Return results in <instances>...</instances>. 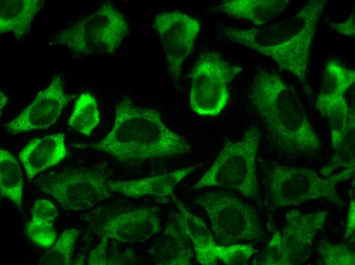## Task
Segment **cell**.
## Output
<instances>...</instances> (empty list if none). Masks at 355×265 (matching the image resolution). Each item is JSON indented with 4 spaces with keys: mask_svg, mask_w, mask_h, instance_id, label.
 Segmentation results:
<instances>
[{
    "mask_svg": "<svg viewBox=\"0 0 355 265\" xmlns=\"http://www.w3.org/2000/svg\"><path fill=\"white\" fill-rule=\"evenodd\" d=\"M318 252L325 264H354V253L345 246L324 243L318 247Z\"/></svg>",
    "mask_w": 355,
    "mask_h": 265,
    "instance_id": "obj_27",
    "label": "cell"
},
{
    "mask_svg": "<svg viewBox=\"0 0 355 265\" xmlns=\"http://www.w3.org/2000/svg\"><path fill=\"white\" fill-rule=\"evenodd\" d=\"M67 154L63 133L45 136L31 140L20 152L19 157L28 178L58 164Z\"/></svg>",
    "mask_w": 355,
    "mask_h": 265,
    "instance_id": "obj_14",
    "label": "cell"
},
{
    "mask_svg": "<svg viewBox=\"0 0 355 265\" xmlns=\"http://www.w3.org/2000/svg\"><path fill=\"white\" fill-rule=\"evenodd\" d=\"M327 213L317 211L304 215L295 210L287 214V223L281 236L292 259L311 244L318 230L323 227Z\"/></svg>",
    "mask_w": 355,
    "mask_h": 265,
    "instance_id": "obj_16",
    "label": "cell"
},
{
    "mask_svg": "<svg viewBox=\"0 0 355 265\" xmlns=\"http://www.w3.org/2000/svg\"><path fill=\"white\" fill-rule=\"evenodd\" d=\"M44 3L40 0H1L0 33H12L18 39L24 37Z\"/></svg>",
    "mask_w": 355,
    "mask_h": 265,
    "instance_id": "obj_19",
    "label": "cell"
},
{
    "mask_svg": "<svg viewBox=\"0 0 355 265\" xmlns=\"http://www.w3.org/2000/svg\"><path fill=\"white\" fill-rule=\"evenodd\" d=\"M292 259L284 245L281 234L277 232L273 234L267 247L255 262L257 264H289Z\"/></svg>",
    "mask_w": 355,
    "mask_h": 265,
    "instance_id": "obj_26",
    "label": "cell"
},
{
    "mask_svg": "<svg viewBox=\"0 0 355 265\" xmlns=\"http://www.w3.org/2000/svg\"><path fill=\"white\" fill-rule=\"evenodd\" d=\"M178 213L176 221L193 245L196 261L203 265L246 264L257 250L250 244L223 245L215 240L213 233L199 217L192 214L180 200H176Z\"/></svg>",
    "mask_w": 355,
    "mask_h": 265,
    "instance_id": "obj_9",
    "label": "cell"
},
{
    "mask_svg": "<svg viewBox=\"0 0 355 265\" xmlns=\"http://www.w3.org/2000/svg\"><path fill=\"white\" fill-rule=\"evenodd\" d=\"M80 231L72 228L63 232L55 246L42 256L39 264H71L75 241Z\"/></svg>",
    "mask_w": 355,
    "mask_h": 265,
    "instance_id": "obj_25",
    "label": "cell"
},
{
    "mask_svg": "<svg viewBox=\"0 0 355 265\" xmlns=\"http://www.w3.org/2000/svg\"><path fill=\"white\" fill-rule=\"evenodd\" d=\"M191 241L174 219L149 252L156 262L163 265L192 264L194 255Z\"/></svg>",
    "mask_w": 355,
    "mask_h": 265,
    "instance_id": "obj_17",
    "label": "cell"
},
{
    "mask_svg": "<svg viewBox=\"0 0 355 265\" xmlns=\"http://www.w3.org/2000/svg\"><path fill=\"white\" fill-rule=\"evenodd\" d=\"M355 81V71L334 61L326 63L319 94L344 95Z\"/></svg>",
    "mask_w": 355,
    "mask_h": 265,
    "instance_id": "obj_24",
    "label": "cell"
},
{
    "mask_svg": "<svg viewBox=\"0 0 355 265\" xmlns=\"http://www.w3.org/2000/svg\"><path fill=\"white\" fill-rule=\"evenodd\" d=\"M1 113L2 112V110L8 103V99L6 95L2 92L1 91Z\"/></svg>",
    "mask_w": 355,
    "mask_h": 265,
    "instance_id": "obj_33",
    "label": "cell"
},
{
    "mask_svg": "<svg viewBox=\"0 0 355 265\" xmlns=\"http://www.w3.org/2000/svg\"><path fill=\"white\" fill-rule=\"evenodd\" d=\"M129 31L123 15L106 3L56 34L54 43L81 55L113 54Z\"/></svg>",
    "mask_w": 355,
    "mask_h": 265,
    "instance_id": "obj_4",
    "label": "cell"
},
{
    "mask_svg": "<svg viewBox=\"0 0 355 265\" xmlns=\"http://www.w3.org/2000/svg\"><path fill=\"white\" fill-rule=\"evenodd\" d=\"M333 28L341 35L347 36H353L355 34L354 29V9L348 18L341 23H331Z\"/></svg>",
    "mask_w": 355,
    "mask_h": 265,
    "instance_id": "obj_31",
    "label": "cell"
},
{
    "mask_svg": "<svg viewBox=\"0 0 355 265\" xmlns=\"http://www.w3.org/2000/svg\"><path fill=\"white\" fill-rule=\"evenodd\" d=\"M316 107L328 121L331 131V144L337 150L341 144L348 121L349 108L344 95L319 94Z\"/></svg>",
    "mask_w": 355,
    "mask_h": 265,
    "instance_id": "obj_21",
    "label": "cell"
},
{
    "mask_svg": "<svg viewBox=\"0 0 355 265\" xmlns=\"http://www.w3.org/2000/svg\"><path fill=\"white\" fill-rule=\"evenodd\" d=\"M39 191L53 197L65 210L83 211L112 196L108 180L94 170L66 168L34 181Z\"/></svg>",
    "mask_w": 355,
    "mask_h": 265,
    "instance_id": "obj_8",
    "label": "cell"
},
{
    "mask_svg": "<svg viewBox=\"0 0 355 265\" xmlns=\"http://www.w3.org/2000/svg\"><path fill=\"white\" fill-rule=\"evenodd\" d=\"M261 137L257 127H251L238 141H225L211 167L192 189L217 187L235 190L253 200L259 198L256 158Z\"/></svg>",
    "mask_w": 355,
    "mask_h": 265,
    "instance_id": "obj_3",
    "label": "cell"
},
{
    "mask_svg": "<svg viewBox=\"0 0 355 265\" xmlns=\"http://www.w3.org/2000/svg\"><path fill=\"white\" fill-rule=\"evenodd\" d=\"M242 71L240 66L231 64L215 51L200 55L191 74L192 110L202 116L219 115L230 97L229 84Z\"/></svg>",
    "mask_w": 355,
    "mask_h": 265,
    "instance_id": "obj_7",
    "label": "cell"
},
{
    "mask_svg": "<svg viewBox=\"0 0 355 265\" xmlns=\"http://www.w3.org/2000/svg\"><path fill=\"white\" fill-rule=\"evenodd\" d=\"M250 97L278 150L294 156L320 151V140L297 93L280 75L265 70L257 72Z\"/></svg>",
    "mask_w": 355,
    "mask_h": 265,
    "instance_id": "obj_2",
    "label": "cell"
},
{
    "mask_svg": "<svg viewBox=\"0 0 355 265\" xmlns=\"http://www.w3.org/2000/svg\"><path fill=\"white\" fill-rule=\"evenodd\" d=\"M291 19L292 17L279 23L264 28L249 29L227 28L224 30V35L231 41L249 48L254 46H271L291 37L282 34V31H297L302 27H295L282 31L290 23Z\"/></svg>",
    "mask_w": 355,
    "mask_h": 265,
    "instance_id": "obj_20",
    "label": "cell"
},
{
    "mask_svg": "<svg viewBox=\"0 0 355 265\" xmlns=\"http://www.w3.org/2000/svg\"><path fill=\"white\" fill-rule=\"evenodd\" d=\"M328 2V0L309 1L303 7V25L290 38L273 45L254 46L250 49L271 58L281 68L305 82L312 40L320 17Z\"/></svg>",
    "mask_w": 355,
    "mask_h": 265,
    "instance_id": "obj_10",
    "label": "cell"
},
{
    "mask_svg": "<svg viewBox=\"0 0 355 265\" xmlns=\"http://www.w3.org/2000/svg\"><path fill=\"white\" fill-rule=\"evenodd\" d=\"M161 230L158 210L139 207L121 212L108 220L103 235L124 243L144 242Z\"/></svg>",
    "mask_w": 355,
    "mask_h": 265,
    "instance_id": "obj_13",
    "label": "cell"
},
{
    "mask_svg": "<svg viewBox=\"0 0 355 265\" xmlns=\"http://www.w3.org/2000/svg\"><path fill=\"white\" fill-rule=\"evenodd\" d=\"M288 0H230L215 9L227 16L262 25L276 18L286 8Z\"/></svg>",
    "mask_w": 355,
    "mask_h": 265,
    "instance_id": "obj_18",
    "label": "cell"
},
{
    "mask_svg": "<svg viewBox=\"0 0 355 265\" xmlns=\"http://www.w3.org/2000/svg\"><path fill=\"white\" fill-rule=\"evenodd\" d=\"M1 196L11 200L21 209L23 197V178L21 167L10 152L0 150Z\"/></svg>",
    "mask_w": 355,
    "mask_h": 265,
    "instance_id": "obj_22",
    "label": "cell"
},
{
    "mask_svg": "<svg viewBox=\"0 0 355 265\" xmlns=\"http://www.w3.org/2000/svg\"><path fill=\"white\" fill-rule=\"evenodd\" d=\"M195 202L207 214L218 244L230 245L260 237L261 225L257 213L235 196L224 192H207Z\"/></svg>",
    "mask_w": 355,
    "mask_h": 265,
    "instance_id": "obj_6",
    "label": "cell"
},
{
    "mask_svg": "<svg viewBox=\"0 0 355 265\" xmlns=\"http://www.w3.org/2000/svg\"><path fill=\"white\" fill-rule=\"evenodd\" d=\"M73 97L65 93L61 75L56 74L47 88L39 92L31 103L4 127L14 135L47 129Z\"/></svg>",
    "mask_w": 355,
    "mask_h": 265,
    "instance_id": "obj_12",
    "label": "cell"
},
{
    "mask_svg": "<svg viewBox=\"0 0 355 265\" xmlns=\"http://www.w3.org/2000/svg\"><path fill=\"white\" fill-rule=\"evenodd\" d=\"M99 122L100 114L95 98L88 92H83L75 102L67 125L76 131L89 136Z\"/></svg>",
    "mask_w": 355,
    "mask_h": 265,
    "instance_id": "obj_23",
    "label": "cell"
},
{
    "mask_svg": "<svg viewBox=\"0 0 355 265\" xmlns=\"http://www.w3.org/2000/svg\"><path fill=\"white\" fill-rule=\"evenodd\" d=\"M154 27L164 47L170 76L178 83L184 62L192 52L199 33V22L177 10L158 14Z\"/></svg>",
    "mask_w": 355,
    "mask_h": 265,
    "instance_id": "obj_11",
    "label": "cell"
},
{
    "mask_svg": "<svg viewBox=\"0 0 355 265\" xmlns=\"http://www.w3.org/2000/svg\"><path fill=\"white\" fill-rule=\"evenodd\" d=\"M31 214L32 220L53 223L58 213L52 202L46 199H39L34 202Z\"/></svg>",
    "mask_w": 355,
    "mask_h": 265,
    "instance_id": "obj_29",
    "label": "cell"
},
{
    "mask_svg": "<svg viewBox=\"0 0 355 265\" xmlns=\"http://www.w3.org/2000/svg\"><path fill=\"white\" fill-rule=\"evenodd\" d=\"M108 239L106 236L103 235L100 242L90 253L88 260V264H109L107 255Z\"/></svg>",
    "mask_w": 355,
    "mask_h": 265,
    "instance_id": "obj_30",
    "label": "cell"
},
{
    "mask_svg": "<svg viewBox=\"0 0 355 265\" xmlns=\"http://www.w3.org/2000/svg\"><path fill=\"white\" fill-rule=\"evenodd\" d=\"M29 237L38 246L47 248L56 239V230L53 223L32 220L27 228Z\"/></svg>",
    "mask_w": 355,
    "mask_h": 265,
    "instance_id": "obj_28",
    "label": "cell"
},
{
    "mask_svg": "<svg viewBox=\"0 0 355 265\" xmlns=\"http://www.w3.org/2000/svg\"><path fill=\"white\" fill-rule=\"evenodd\" d=\"M72 146L106 152L123 164L183 155L192 151L184 138L165 125L158 111L137 106L128 97L116 105L113 126L104 139Z\"/></svg>",
    "mask_w": 355,
    "mask_h": 265,
    "instance_id": "obj_1",
    "label": "cell"
},
{
    "mask_svg": "<svg viewBox=\"0 0 355 265\" xmlns=\"http://www.w3.org/2000/svg\"><path fill=\"white\" fill-rule=\"evenodd\" d=\"M354 228V202L351 199L350 201L349 215L348 218V225L347 229L346 235H350L352 234L353 230Z\"/></svg>",
    "mask_w": 355,
    "mask_h": 265,
    "instance_id": "obj_32",
    "label": "cell"
},
{
    "mask_svg": "<svg viewBox=\"0 0 355 265\" xmlns=\"http://www.w3.org/2000/svg\"><path fill=\"white\" fill-rule=\"evenodd\" d=\"M353 171L345 168L323 177L312 169L274 165L267 174V194L275 207L298 205L310 199L333 198L336 193V184L349 178Z\"/></svg>",
    "mask_w": 355,
    "mask_h": 265,
    "instance_id": "obj_5",
    "label": "cell"
},
{
    "mask_svg": "<svg viewBox=\"0 0 355 265\" xmlns=\"http://www.w3.org/2000/svg\"><path fill=\"white\" fill-rule=\"evenodd\" d=\"M200 165L197 164L148 178L129 180H108V186L112 193H120L128 197L166 196L171 194L178 183L196 170Z\"/></svg>",
    "mask_w": 355,
    "mask_h": 265,
    "instance_id": "obj_15",
    "label": "cell"
}]
</instances>
